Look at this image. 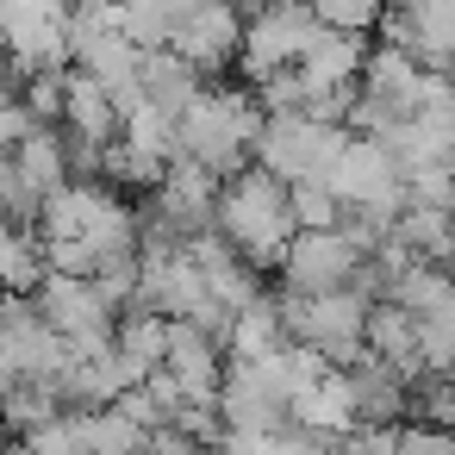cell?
I'll return each instance as SVG.
<instances>
[{"label":"cell","mask_w":455,"mask_h":455,"mask_svg":"<svg viewBox=\"0 0 455 455\" xmlns=\"http://www.w3.org/2000/svg\"><path fill=\"white\" fill-rule=\"evenodd\" d=\"M262 100L243 94V88H200L181 113H175V132H181V156H200L212 175H237L243 156L256 150V132H262Z\"/></svg>","instance_id":"obj_2"},{"label":"cell","mask_w":455,"mask_h":455,"mask_svg":"<svg viewBox=\"0 0 455 455\" xmlns=\"http://www.w3.org/2000/svg\"><path fill=\"white\" fill-rule=\"evenodd\" d=\"M368 268V250L343 231V225H324V231H293V243L281 250L275 275L287 293H337V287H355Z\"/></svg>","instance_id":"obj_7"},{"label":"cell","mask_w":455,"mask_h":455,"mask_svg":"<svg viewBox=\"0 0 455 455\" xmlns=\"http://www.w3.org/2000/svg\"><path fill=\"white\" fill-rule=\"evenodd\" d=\"M380 32L387 44L411 51L424 69H443L455 63V0H387Z\"/></svg>","instance_id":"obj_13"},{"label":"cell","mask_w":455,"mask_h":455,"mask_svg":"<svg viewBox=\"0 0 455 455\" xmlns=\"http://www.w3.org/2000/svg\"><path fill=\"white\" fill-rule=\"evenodd\" d=\"M362 63H368L362 32H349V26H318V38L306 44V57H299L293 69L306 76V88H312V100H318V94L355 88V82H362ZM312 100H306V107H312Z\"/></svg>","instance_id":"obj_14"},{"label":"cell","mask_w":455,"mask_h":455,"mask_svg":"<svg viewBox=\"0 0 455 455\" xmlns=\"http://www.w3.org/2000/svg\"><path fill=\"white\" fill-rule=\"evenodd\" d=\"M393 455H455V430L449 424H411V430H399Z\"/></svg>","instance_id":"obj_29"},{"label":"cell","mask_w":455,"mask_h":455,"mask_svg":"<svg viewBox=\"0 0 455 455\" xmlns=\"http://www.w3.org/2000/svg\"><path fill=\"white\" fill-rule=\"evenodd\" d=\"M119 119H125V113H119V100L107 94V82L76 63V69H69V88H63V119H57V125H63L76 144L107 150V144L119 138Z\"/></svg>","instance_id":"obj_15"},{"label":"cell","mask_w":455,"mask_h":455,"mask_svg":"<svg viewBox=\"0 0 455 455\" xmlns=\"http://www.w3.org/2000/svg\"><path fill=\"white\" fill-rule=\"evenodd\" d=\"M212 225L225 231L231 250H243L250 262H281V250L293 243L299 219H293V194L275 169L262 163H243L237 175H225L219 188V206H212Z\"/></svg>","instance_id":"obj_1"},{"label":"cell","mask_w":455,"mask_h":455,"mask_svg":"<svg viewBox=\"0 0 455 455\" xmlns=\"http://www.w3.org/2000/svg\"><path fill=\"white\" fill-rule=\"evenodd\" d=\"M113 343H119V355L138 368V374H150V368H163V355H169V318L156 312V306H125L119 312V331H113Z\"/></svg>","instance_id":"obj_22"},{"label":"cell","mask_w":455,"mask_h":455,"mask_svg":"<svg viewBox=\"0 0 455 455\" xmlns=\"http://www.w3.org/2000/svg\"><path fill=\"white\" fill-rule=\"evenodd\" d=\"M287 194H293V219H299V231H324V225H343V200H337V188H331L324 175L287 181Z\"/></svg>","instance_id":"obj_27"},{"label":"cell","mask_w":455,"mask_h":455,"mask_svg":"<svg viewBox=\"0 0 455 455\" xmlns=\"http://www.w3.org/2000/svg\"><path fill=\"white\" fill-rule=\"evenodd\" d=\"M393 237L411 250V256H430V262H443V250H449V237H455V212H443V206H399V219H393Z\"/></svg>","instance_id":"obj_25"},{"label":"cell","mask_w":455,"mask_h":455,"mask_svg":"<svg viewBox=\"0 0 455 455\" xmlns=\"http://www.w3.org/2000/svg\"><path fill=\"white\" fill-rule=\"evenodd\" d=\"M243 20H250V13L237 7V0H200L194 13L175 20L169 51H181L200 76H212V69L237 63V51H243Z\"/></svg>","instance_id":"obj_12"},{"label":"cell","mask_w":455,"mask_h":455,"mask_svg":"<svg viewBox=\"0 0 455 455\" xmlns=\"http://www.w3.org/2000/svg\"><path fill=\"white\" fill-rule=\"evenodd\" d=\"M331 188H337L343 206H374V212H399L405 206V175L387 156V144L368 138V132H349V144H343V156L331 169Z\"/></svg>","instance_id":"obj_10"},{"label":"cell","mask_w":455,"mask_h":455,"mask_svg":"<svg viewBox=\"0 0 455 455\" xmlns=\"http://www.w3.org/2000/svg\"><path fill=\"white\" fill-rule=\"evenodd\" d=\"M0 449H13V424H7V411H0Z\"/></svg>","instance_id":"obj_30"},{"label":"cell","mask_w":455,"mask_h":455,"mask_svg":"<svg viewBox=\"0 0 455 455\" xmlns=\"http://www.w3.org/2000/svg\"><path fill=\"white\" fill-rule=\"evenodd\" d=\"M69 13H76V0H0V44L26 69L63 63L69 57Z\"/></svg>","instance_id":"obj_11"},{"label":"cell","mask_w":455,"mask_h":455,"mask_svg":"<svg viewBox=\"0 0 455 455\" xmlns=\"http://www.w3.org/2000/svg\"><path fill=\"white\" fill-rule=\"evenodd\" d=\"M76 418H82V436H88L94 455H144V449H150V430H144L119 399H107V405H82Z\"/></svg>","instance_id":"obj_23"},{"label":"cell","mask_w":455,"mask_h":455,"mask_svg":"<svg viewBox=\"0 0 455 455\" xmlns=\"http://www.w3.org/2000/svg\"><path fill=\"white\" fill-rule=\"evenodd\" d=\"M368 355H380V362H393L405 380H418V374H424L418 318H411L405 306H393V299H374V306H368Z\"/></svg>","instance_id":"obj_19"},{"label":"cell","mask_w":455,"mask_h":455,"mask_svg":"<svg viewBox=\"0 0 455 455\" xmlns=\"http://www.w3.org/2000/svg\"><path fill=\"white\" fill-rule=\"evenodd\" d=\"M368 293L362 287H337V293H287L281 299V318H287V337L318 349L324 362L349 368L368 355Z\"/></svg>","instance_id":"obj_4"},{"label":"cell","mask_w":455,"mask_h":455,"mask_svg":"<svg viewBox=\"0 0 455 455\" xmlns=\"http://www.w3.org/2000/svg\"><path fill=\"white\" fill-rule=\"evenodd\" d=\"M219 418L225 430H281L293 424V393L275 374L268 355H225V380H219Z\"/></svg>","instance_id":"obj_9"},{"label":"cell","mask_w":455,"mask_h":455,"mask_svg":"<svg viewBox=\"0 0 455 455\" xmlns=\"http://www.w3.org/2000/svg\"><path fill=\"white\" fill-rule=\"evenodd\" d=\"M0 411H7L13 436H32L38 424H51V418H57V411H69V405L57 399V387H51V380H20L7 399H0Z\"/></svg>","instance_id":"obj_26"},{"label":"cell","mask_w":455,"mask_h":455,"mask_svg":"<svg viewBox=\"0 0 455 455\" xmlns=\"http://www.w3.org/2000/svg\"><path fill=\"white\" fill-rule=\"evenodd\" d=\"M318 13L306 7V0H262V7L243 20V51H237V69L256 82H268L275 69H293L306 57V44L318 38Z\"/></svg>","instance_id":"obj_6"},{"label":"cell","mask_w":455,"mask_h":455,"mask_svg":"<svg viewBox=\"0 0 455 455\" xmlns=\"http://www.w3.org/2000/svg\"><path fill=\"white\" fill-rule=\"evenodd\" d=\"M349 132L343 119H312V113H268L262 132H256V163L275 169L281 181H306V175H324L337 169Z\"/></svg>","instance_id":"obj_5"},{"label":"cell","mask_w":455,"mask_h":455,"mask_svg":"<svg viewBox=\"0 0 455 455\" xmlns=\"http://www.w3.org/2000/svg\"><path fill=\"white\" fill-rule=\"evenodd\" d=\"M287 343V318H281V299H250L237 318H231V337H225V355H268V349H281Z\"/></svg>","instance_id":"obj_24"},{"label":"cell","mask_w":455,"mask_h":455,"mask_svg":"<svg viewBox=\"0 0 455 455\" xmlns=\"http://www.w3.org/2000/svg\"><path fill=\"white\" fill-rule=\"evenodd\" d=\"M13 169H20V188H26L32 200L57 194V188H63V181L76 175L63 125H32V132H26V138L13 144Z\"/></svg>","instance_id":"obj_17"},{"label":"cell","mask_w":455,"mask_h":455,"mask_svg":"<svg viewBox=\"0 0 455 455\" xmlns=\"http://www.w3.org/2000/svg\"><path fill=\"white\" fill-rule=\"evenodd\" d=\"M38 231L44 237H76L88 243L94 256H119V250H138V212L132 200L107 181V175H88V181H63L57 194L38 200Z\"/></svg>","instance_id":"obj_3"},{"label":"cell","mask_w":455,"mask_h":455,"mask_svg":"<svg viewBox=\"0 0 455 455\" xmlns=\"http://www.w3.org/2000/svg\"><path fill=\"white\" fill-rule=\"evenodd\" d=\"M306 7L324 20V26H349V32H368V26H380V13H387V0H306Z\"/></svg>","instance_id":"obj_28"},{"label":"cell","mask_w":455,"mask_h":455,"mask_svg":"<svg viewBox=\"0 0 455 455\" xmlns=\"http://www.w3.org/2000/svg\"><path fill=\"white\" fill-rule=\"evenodd\" d=\"M38 306H44V318L69 337V349H82V355H107L113 349V331H119V306L100 293V281L94 275H44V287H38Z\"/></svg>","instance_id":"obj_8"},{"label":"cell","mask_w":455,"mask_h":455,"mask_svg":"<svg viewBox=\"0 0 455 455\" xmlns=\"http://www.w3.org/2000/svg\"><path fill=\"white\" fill-rule=\"evenodd\" d=\"M44 275V237H26L13 212H0V293H38Z\"/></svg>","instance_id":"obj_20"},{"label":"cell","mask_w":455,"mask_h":455,"mask_svg":"<svg viewBox=\"0 0 455 455\" xmlns=\"http://www.w3.org/2000/svg\"><path fill=\"white\" fill-rule=\"evenodd\" d=\"M349 380H355V424H399L411 411V380L393 362L362 355L349 362Z\"/></svg>","instance_id":"obj_18"},{"label":"cell","mask_w":455,"mask_h":455,"mask_svg":"<svg viewBox=\"0 0 455 455\" xmlns=\"http://www.w3.org/2000/svg\"><path fill=\"white\" fill-rule=\"evenodd\" d=\"M200 88H206V76H200L181 51H169V44H163V51H144V100H150V107L181 113Z\"/></svg>","instance_id":"obj_21"},{"label":"cell","mask_w":455,"mask_h":455,"mask_svg":"<svg viewBox=\"0 0 455 455\" xmlns=\"http://www.w3.org/2000/svg\"><path fill=\"white\" fill-rule=\"evenodd\" d=\"M293 424L299 430H312V436H343L349 424H355V380H349V368H324L318 380H306L299 393H293Z\"/></svg>","instance_id":"obj_16"}]
</instances>
